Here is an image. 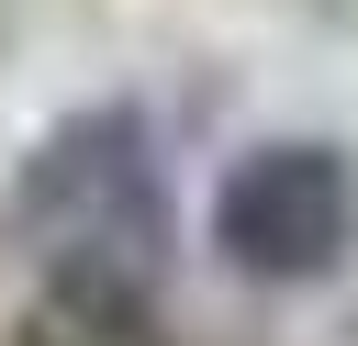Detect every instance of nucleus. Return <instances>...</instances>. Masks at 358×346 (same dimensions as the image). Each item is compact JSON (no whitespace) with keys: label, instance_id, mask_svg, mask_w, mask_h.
<instances>
[{"label":"nucleus","instance_id":"f257e3e1","mask_svg":"<svg viewBox=\"0 0 358 346\" xmlns=\"http://www.w3.org/2000/svg\"><path fill=\"white\" fill-rule=\"evenodd\" d=\"M11 234L45 268V290L78 301H145L157 257H168V190H157V134L145 112L101 100L78 123H56L22 179H11Z\"/></svg>","mask_w":358,"mask_h":346},{"label":"nucleus","instance_id":"f03ea898","mask_svg":"<svg viewBox=\"0 0 358 346\" xmlns=\"http://www.w3.org/2000/svg\"><path fill=\"white\" fill-rule=\"evenodd\" d=\"M213 246L235 279L302 290L358 257V167L324 134H268L213 179Z\"/></svg>","mask_w":358,"mask_h":346},{"label":"nucleus","instance_id":"7ed1b4c3","mask_svg":"<svg viewBox=\"0 0 358 346\" xmlns=\"http://www.w3.org/2000/svg\"><path fill=\"white\" fill-rule=\"evenodd\" d=\"M11 346H168V335H157L145 301H78V290H45L34 324H22Z\"/></svg>","mask_w":358,"mask_h":346}]
</instances>
